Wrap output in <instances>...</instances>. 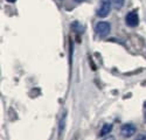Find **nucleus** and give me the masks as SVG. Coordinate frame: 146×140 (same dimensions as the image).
<instances>
[{"mask_svg": "<svg viewBox=\"0 0 146 140\" xmlns=\"http://www.w3.org/2000/svg\"><path fill=\"white\" fill-rule=\"evenodd\" d=\"M111 0H101L100 1V7L97 8V12L96 14L98 18H106L109 15V13H110L111 11Z\"/></svg>", "mask_w": 146, "mask_h": 140, "instance_id": "nucleus-1", "label": "nucleus"}, {"mask_svg": "<svg viewBox=\"0 0 146 140\" xmlns=\"http://www.w3.org/2000/svg\"><path fill=\"white\" fill-rule=\"evenodd\" d=\"M110 30H111V25H110V22H108V21H100L95 26V32L100 38L108 36V35L110 34Z\"/></svg>", "mask_w": 146, "mask_h": 140, "instance_id": "nucleus-2", "label": "nucleus"}, {"mask_svg": "<svg viewBox=\"0 0 146 140\" xmlns=\"http://www.w3.org/2000/svg\"><path fill=\"white\" fill-rule=\"evenodd\" d=\"M125 23L127 27H131V28H135L139 25V17H138L137 11L129 12L125 17Z\"/></svg>", "mask_w": 146, "mask_h": 140, "instance_id": "nucleus-3", "label": "nucleus"}, {"mask_svg": "<svg viewBox=\"0 0 146 140\" xmlns=\"http://www.w3.org/2000/svg\"><path fill=\"white\" fill-rule=\"evenodd\" d=\"M136 131H137V128L132 123H126L124 125H121V127H120V134L123 135L124 138L133 137L135 133H136Z\"/></svg>", "mask_w": 146, "mask_h": 140, "instance_id": "nucleus-4", "label": "nucleus"}, {"mask_svg": "<svg viewBox=\"0 0 146 140\" xmlns=\"http://www.w3.org/2000/svg\"><path fill=\"white\" fill-rule=\"evenodd\" d=\"M111 131H112V125H111V124H104L103 127H102V130H101L100 135H101V137H105L106 134L110 133Z\"/></svg>", "mask_w": 146, "mask_h": 140, "instance_id": "nucleus-5", "label": "nucleus"}, {"mask_svg": "<svg viewBox=\"0 0 146 140\" xmlns=\"http://www.w3.org/2000/svg\"><path fill=\"white\" fill-rule=\"evenodd\" d=\"M111 3H112V6L115 7V9H120L124 6L125 0H111Z\"/></svg>", "mask_w": 146, "mask_h": 140, "instance_id": "nucleus-6", "label": "nucleus"}, {"mask_svg": "<svg viewBox=\"0 0 146 140\" xmlns=\"http://www.w3.org/2000/svg\"><path fill=\"white\" fill-rule=\"evenodd\" d=\"M63 125H64V117H63L62 120H61V123H60V133L63 132Z\"/></svg>", "mask_w": 146, "mask_h": 140, "instance_id": "nucleus-7", "label": "nucleus"}, {"mask_svg": "<svg viewBox=\"0 0 146 140\" xmlns=\"http://www.w3.org/2000/svg\"><path fill=\"white\" fill-rule=\"evenodd\" d=\"M137 139L139 140V139H146V133H141V134H139L138 137H137Z\"/></svg>", "mask_w": 146, "mask_h": 140, "instance_id": "nucleus-8", "label": "nucleus"}, {"mask_svg": "<svg viewBox=\"0 0 146 140\" xmlns=\"http://www.w3.org/2000/svg\"><path fill=\"white\" fill-rule=\"evenodd\" d=\"M144 118L146 120V102L144 103Z\"/></svg>", "mask_w": 146, "mask_h": 140, "instance_id": "nucleus-9", "label": "nucleus"}, {"mask_svg": "<svg viewBox=\"0 0 146 140\" xmlns=\"http://www.w3.org/2000/svg\"><path fill=\"white\" fill-rule=\"evenodd\" d=\"M6 1H7V3H11V4H13V3L17 1V0H6Z\"/></svg>", "mask_w": 146, "mask_h": 140, "instance_id": "nucleus-10", "label": "nucleus"}]
</instances>
